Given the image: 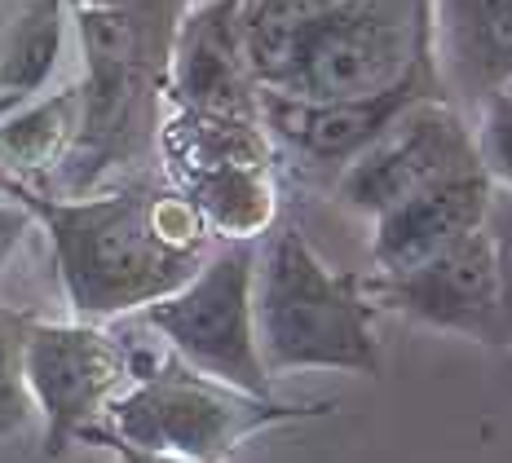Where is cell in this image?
<instances>
[{
	"instance_id": "cell-1",
	"label": "cell",
	"mask_w": 512,
	"mask_h": 463,
	"mask_svg": "<svg viewBox=\"0 0 512 463\" xmlns=\"http://www.w3.org/2000/svg\"><path fill=\"white\" fill-rule=\"evenodd\" d=\"M0 195L45 225L53 265L76 322L142 314L177 292L212 252V234L181 190L133 186L93 199H49L0 172Z\"/></svg>"
},
{
	"instance_id": "cell-10",
	"label": "cell",
	"mask_w": 512,
	"mask_h": 463,
	"mask_svg": "<svg viewBox=\"0 0 512 463\" xmlns=\"http://www.w3.org/2000/svg\"><path fill=\"white\" fill-rule=\"evenodd\" d=\"M173 102L186 115L261 120L256 80L239 40V0H212L186 18L173 53Z\"/></svg>"
},
{
	"instance_id": "cell-11",
	"label": "cell",
	"mask_w": 512,
	"mask_h": 463,
	"mask_svg": "<svg viewBox=\"0 0 512 463\" xmlns=\"http://www.w3.org/2000/svg\"><path fill=\"white\" fill-rule=\"evenodd\" d=\"M433 93V80L393 89L384 98H358V102H301L287 93L256 89V115H261L265 137H279L296 155L314 159V164H340L358 155L380 137V128L393 120L407 102Z\"/></svg>"
},
{
	"instance_id": "cell-4",
	"label": "cell",
	"mask_w": 512,
	"mask_h": 463,
	"mask_svg": "<svg viewBox=\"0 0 512 463\" xmlns=\"http://www.w3.org/2000/svg\"><path fill=\"white\" fill-rule=\"evenodd\" d=\"M327 411H336V406L256 397L230 389L221 380H208V375L190 371L186 362L168 358L146 366V371H133L128 389L111 402L106 424L98 433L137 450H159V455H181L195 463H226L243 441L265 433V428L292 424V419H314Z\"/></svg>"
},
{
	"instance_id": "cell-20",
	"label": "cell",
	"mask_w": 512,
	"mask_h": 463,
	"mask_svg": "<svg viewBox=\"0 0 512 463\" xmlns=\"http://www.w3.org/2000/svg\"><path fill=\"white\" fill-rule=\"evenodd\" d=\"M89 446H106L115 455V463H195V459H181V455H159V450H137V446H124V441L98 433Z\"/></svg>"
},
{
	"instance_id": "cell-12",
	"label": "cell",
	"mask_w": 512,
	"mask_h": 463,
	"mask_svg": "<svg viewBox=\"0 0 512 463\" xmlns=\"http://www.w3.org/2000/svg\"><path fill=\"white\" fill-rule=\"evenodd\" d=\"M433 36L468 98H490L512 75V0H433Z\"/></svg>"
},
{
	"instance_id": "cell-14",
	"label": "cell",
	"mask_w": 512,
	"mask_h": 463,
	"mask_svg": "<svg viewBox=\"0 0 512 463\" xmlns=\"http://www.w3.org/2000/svg\"><path fill=\"white\" fill-rule=\"evenodd\" d=\"M67 40L62 0H31L0 36V115L31 102L49 84Z\"/></svg>"
},
{
	"instance_id": "cell-21",
	"label": "cell",
	"mask_w": 512,
	"mask_h": 463,
	"mask_svg": "<svg viewBox=\"0 0 512 463\" xmlns=\"http://www.w3.org/2000/svg\"><path fill=\"white\" fill-rule=\"evenodd\" d=\"M499 93H504V98H512V75H508L504 84H499Z\"/></svg>"
},
{
	"instance_id": "cell-16",
	"label": "cell",
	"mask_w": 512,
	"mask_h": 463,
	"mask_svg": "<svg viewBox=\"0 0 512 463\" xmlns=\"http://www.w3.org/2000/svg\"><path fill=\"white\" fill-rule=\"evenodd\" d=\"M31 314L23 309L0 305V437H18L31 428L36 406L27 393V375H23V349H27V331Z\"/></svg>"
},
{
	"instance_id": "cell-5",
	"label": "cell",
	"mask_w": 512,
	"mask_h": 463,
	"mask_svg": "<svg viewBox=\"0 0 512 463\" xmlns=\"http://www.w3.org/2000/svg\"><path fill=\"white\" fill-rule=\"evenodd\" d=\"M256 243L261 239H217L204 265L177 292L142 309V322L164 336L173 358L186 362L190 371L230 389L274 397V380L265 375L261 353H256Z\"/></svg>"
},
{
	"instance_id": "cell-9",
	"label": "cell",
	"mask_w": 512,
	"mask_h": 463,
	"mask_svg": "<svg viewBox=\"0 0 512 463\" xmlns=\"http://www.w3.org/2000/svg\"><path fill=\"white\" fill-rule=\"evenodd\" d=\"M490 186L482 164L455 168L446 177L420 186L415 195L402 203H393L389 212H380L376 230H371V265L376 274H398V269L420 265L424 256L442 252L464 234L482 230L486 221V203H490Z\"/></svg>"
},
{
	"instance_id": "cell-6",
	"label": "cell",
	"mask_w": 512,
	"mask_h": 463,
	"mask_svg": "<svg viewBox=\"0 0 512 463\" xmlns=\"http://www.w3.org/2000/svg\"><path fill=\"white\" fill-rule=\"evenodd\" d=\"M133 371V353L98 322H31L23 375L31 406L45 419V450L53 459L71 441L98 433Z\"/></svg>"
},
{
	"instance_id": "cell-19",
	"label": "cell",
	"mask_w": 512,
	"mask_h": 463,
	"mask_svg": "<svg viewBox=\"0 0 512 463\" xmlns=\"http://www.w3.org/2000/svg\"><path fill=\"white\" fill-rule=\"evenodd\" d=\"M31 225H36V217L23 208L18 199H0V265L14 256V247L31 234Z\"/></svg>"
},
{
	"instance_id": "cell-8",
	"label": "cell",
	"mask_w": 512,
	"mask_h": 463,
	"mask_svg": "<svg viewBox=\"0 0 512 463\" xmlns=\"http://www.w3.org/2000/svg\"><path fill=\"white\" fill-rule=\"evenodd\" d=\"M367 296L433 331H451L477 344H504V305H499V274L486 230L464 234L411 269L376 274L367 283Z\"/></svg>"
},
{
	"instance_id": "cell-17",
	"label": "cell",
	"mask_w": 512,
	"mask_h": 463,
	"mask_svg": "<svg viewBox=\"0 0 512 463\" xmlns=\"http://www.w3.org/2000/svg\"><path fill=\"white\" fill-rule=\"evenodd\" d=\"M473 146H477V164L486 168V177L495 186L512 190V98H504V93L482 98Z\"/></svg>"
},
{
	"instance_id": "cell-18",
	"label": "cell",
	"mask_w": 512,
	"mask_h": 463,
	"mask_svg": "<svg viewBox=\"0 0 512 463\" xmlns=\"http://www.w3.org/2000/svg\"><path fill=\"white\" fill-rule=\"evenodd\" d=\"M482 230L490 239V252H495L499 305H504V344H512V190L508 186H490Z\"/></svg>"
},
{
	"instance_id": "cell-13",
	"label": "cell",
	"mask_w": 512,
	"mask_h": 463,
	"mask_svg": "<svg viewBox=\"0 0 512 463\" xmlns=\"http://www.w3.org/2000/svg\"><path fill=\"white\" fill-rule=\"evenodd\" d=\"M181 195L195 203L212 239H261L274 230V181L270 164H208L177 172Z\"/></svg>"
},
{
	"instance_id": "cell-15",
	"label": "cell",
	"mask_w": 512,
	"mask_h": 463,
	"mask_svg": "<svg viewBox=\"0 0 512 463\" xmlns=\"http://www.w3.org/2000/svg\"><path fill=\"white\" fill-rule=\"evenodd\" d=\"M84 115V89H62L45 102H31L18 115L0 124V172L14 181L36 177L67 159L71 142L80 133Z\"/></svg>"
},
{
	"instance_id": "cell-2",
	"label": "cell",
	"mask_w": 512,
	"mask_h": 463,
	"mask_svg": "<svg viewBox=\"0 0 512 463\" xmlns=\"http://www.w3.org/2000/svg\"><path fill=\"white\" fill-rule=\"evenodd\" d=\"M252 318L256 353L270 380L296 371L380 375L367 287L327 265L301 225H279L265 234V243H256Z\"/></svg>"
},
{
	"instance_id": "cell-3",
	"label": "cell",
	"mask_w": 512,
	"mask_h": 463,
	"mask_svg": "<svg viewBox=\"0 0 512 463\" xmlns=\"http://www.w3.org/2000/svg\"><path fill=\"white\" fill-rule=\"evenodd\" d=\"M433 80V0H332L287 45L270 93L358 102Z\"/></svg>"
},
{
	"instance_id": "cell-7",
	"label": "cell",
	"mask_w": 512,
	"mask_h": 463,
	"mask_svg": "<svg viewBox=\"0 0 512 463\" xmlns=\"http://www.w3.org/2000/svg\"><path fill=\"white\" fill-rule=\"evenodd\" d=\"M477 164L473 128L460 120L451 102L437 93L407 102L371 146H362L336 177V199L349 212L376 221L393 203L415 195L420 186L446 177L455 168Z\"/></svg>"
}]
</instances>
